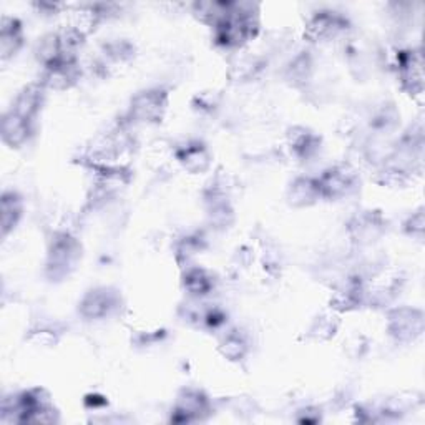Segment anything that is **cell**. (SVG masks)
<instances>
[{"instance_id":"obj_3","label":"cell","mask_w":425,"mask_h":425,"mask_svg":"<svg viewBox=\"0 0 425 425\" xmlns=\"http://www.w3.org/2000/svg\"><path fill=\"white\" fill-rule=\"evenodd\" d=\"M106 309H108V299L103 294H96V292L88 296L85 303H83V311L88 316H101V314L106 312Z\"/></svg>"},{"instance_id":"obj_2","label":"cell","mask_w":425,"mask_h":425,"mask_svg":"<svg viewBox=\"0 0 425 425\" xmlns=\"http://www.w3.org/2000/svg\"><path fill=\"white\" fill-rule=\"evenodd\" d=\"M25 136L27 120L13 112L6 115V120H3V138H6V141L12 145H19L20 141L25 140Z\"/></svg>"},{"instance_id":"obj_1","label":"cell","mask_w":425,"mask_h":425,"mask_svg":"<svg viewBox=\"0 0 425 425\" xmlns=\"http://www.w3.org/2000/svg\"><path fill=\"white\" fill-rule=\"evenodd\" d=\"M163 105H165V101H163V95H159V92H148L136 96L133 112L141 120H153L159 117Z\"/></svg>"}]
</instances>
